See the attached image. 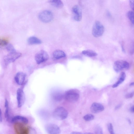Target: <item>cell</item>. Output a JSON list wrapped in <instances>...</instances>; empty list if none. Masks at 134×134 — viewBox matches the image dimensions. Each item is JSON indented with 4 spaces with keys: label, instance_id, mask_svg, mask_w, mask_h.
<instances>
[{
    "label": "cell",
    "instance_id": "4dcf8cb0",
    "mask_svg": "<svg viewBox=\"0 0 134 134\" xmlns=\"http://www.w3.org/2000/svg\"><path fill=\"white\" fill-rule=\"evenodd\" d=\"M9 103L7 100L6 99L5 100V107L6 108L9 107Z\"/></svg>",
    "mask_w": 134,
    "mask_h": 134
},
{
    "label": "cell",
    "instance_id": "e0dca14e",
    "mask_svg": "<svg viewBox=\"0 0 134 134\" xmlns=\"http://www.w3.org/2000/svg\"><path fill=\"white\" fill-rule=\"evenodd\" d=\"M28 43L31 45L40 44L42 43L41 41L38 38L34 36L29 37L28 40Z\"/></svg>",
    "mask_w": 134,
    "mask_h": 134
},
{
    "label": "cell",
    "instance_id": "e575fe53",
    "mask_svg": "<svg viewBox=\"0 0 134 134\" xmlns=\"http://www.w3.org/2000/svg\"><path fill=\"white\" fill-rule=\"evenodd\" d=\"M127 120H128V121L129 123L130 124H131V122L130 119H128Z\"/></svg>",
    "mask_w": 134,
    "mask_h": 134
},
{
    "label": "cell",
    "instance_id": "8992f818",
    "mask_svg": "<svg viewBox=\"0 0 134 134\" xmlns=\"http://www.w3.org/2000/svg\"><path fill=\"white\" fill-rule=\"evenodd\" d=\"M129 66V64L127 61L119 60L114 62L113 68L116 72H119L123 69H128Z\"/></svg>",
    "mask_w": 134,
    "mask_h": 134
},
{
    "label": "cell",
    "instance_id": "83f0119b",
    "mask_svg": "<svg viewBox=\"0 0 134 134\" xmlns=\"http://www.w3.org/2000/svg\"><path fill=\"white\" fill-rule=\"evenodd\" d=\"M134 0H129V4L130 6L133 11L134 10Z\"/></svg>",
    "mask_w": 134,
    "mask_h": 134
},
{
    "label": "cell",
    "instance_id": "5b68a950",
    "mask_svg": "<svg viewBox=\"0 0 134 134\" xmlns=\"http://www.w3.org/2000/svg\"><path fill=\"white\" fill-rule=\"evenodd\" d=\"M49 58L48 54L45 51L42 50L36 53L35 59L36 63L40 64L48 60Z\"/></svg>",
    "mask_w": 134,
    "mask_h": 134
},
{
    "label": "cell",
    "instance_id": "4316f807",
    "mask_svg": "<svg viewBox=\"0 0 134 134\" xmlns=\"http://www.w3.org/2000/svg\"><path fill=\"white\" fill-rule=\"evenodd\" d=\"M133 95L134 92H132L127 94L125 95V97L126 99L131 98L133 97Z\"/></svg>",
    "mask_w": 134,
    "mask_h": 134
},
{
    "label": "cell",
    "instance_id": "7402d4cb",
    "mask_svg": "<svg viewBox=\"0 0 134 134\" xmlns=\"http://www.w3.org/2000/svg\"><path fill=\"white\" fill-rule=\"evenodd\" d=\"M94 131L96 134H102L103 133L102 128L99 125L95 127L94 128Z\"/></svg>",
    "mask_w": 134,
    "mask_h": 134
},
{
    "label": "cell",
    "instance_id": "7c38bea8",
    "mask_svg": "<svg viewBox=\"0 0 134 134\" xmlns=\"http://www.w3.org/2000/svg\"><path fill=\"white\" fill-rule=\"evenodd\" d=\"M104 109V106L101 104L94 103L90 107L91 112L94 113H97L103 111Z\"/></svg>",
    "mask_w": 134,
    "mask_h": 134
},
{
    "label": "cell",
    "instance_id": "5bb4252c",
    "mask_svg": "<svg viewBox=\"0 0 134 134\" xmlns=\"http://www.w3.org/2000/svg\"><path fill=\"white\" fill-rule=\"evenodd\" d=\"M65 53L63 51L59 50L55 51L53 53V56L56 59H59L66 56Z\"/></svg>",
    "mask_w": 134,
    "mask_h": 134
},
{
    "label": "cell",
    "instance_id": "d590c367",
    "mask_svg": "<svg viewBox=\"0 0 134 134\" xmlns=\"http://www.w3.org/2000/svg\"><path fill=\"white\" fill-rule=\"evenodd\" d=\"M85 134H92L91 133H84Z\"/></svg>",
    "mask_w": 134,
    "mask_h": 134
},
{
    "label": "cell",
    "instance_id": "9a60e30c",
    "mask_svg": "<svg viewBox=\"0 0 134 134\" xmlns=\"http://www.w3.org/2000/svg\"><path fill=\"white\" fill-rule=\"evenodd\" d=\"M19 121L26 124L28 122V120L27 118L20 116H16L13 117L11 120V122L12 123Z\"/></svg>",
    "mask_w": 134,
    "mask_h": 134
},
{
    "label": "cell",
    "instance_id": "7a4b0ae2",
    "mask_svg": "<svg viewBox=\"0 0 134 134\" xmlns=\"http://www.w3.org/2000/svg\"><path fill=\"white\" fill-rule=\"evenodd\" d=\"M68 113L65 108L63 107L56 108L53 113V117L57 120H62L66 119L68 117Z\"/></svg>",
    "mask_w": 134,
    "mask_h": 134
},
{
    "label": "cell",
    "instance_id": "6da1fadb",
    "mask_svg": "<svg viewBox=\"0 0 134 134\" xmlns=\"http://www.w3.org/2000/svg\"><path fill=\"white\" fill-rule=\"evenodd\" d=\"M80 97L79 91L76 89H71L67 90L64 94V97L67 101L71 103L77 101Z\"/></svg>",
    "mask_w": 134,
    "mask_h": 134
},
{
    "label": "cell",
    "instance_id": "1f68e13d",
    "mask_svg": "<svg viewBox=\"0 0 134 134\" xmlns=\"http://www.w3.org/2000/svg\"><path fill=\"white\" fill-rule=\"evenodd\" d=\"M130 111L132 112L133 113L134 112V106H133L130 109Z\"/></svg>",
    "mask_w": 134,
    "mask_h": 134
},
{
    "label": "cell",
    "instance_id": "30bf717a",
    "mask_svg": "<svg viewBox=\"0 0 134 134\" xmlns=\"http://www.w3.org/2000/svg\"><path fill=\"white\" fill-rule=\"evenodd\" d=\"M45 128L47 132L50 134H59L61 132L59 127L54 124H47L45 126Z\"/></svg>",
    "mask_w": 134,
    "mask_h": 134
},
{
    "label": "cell",
    "instance_id": "44dd1931",
    "mask_svg": "<svg viewBox=\"0 0 134 134\" xmlns=\"http://www.w3.org/2000/svg\"><path fill=\"white\" fill-rule=\"evenodd\" d=\"M94 117L93 115L89 114L86 115L83 117L84 120L86 121H90L93 120Z\"/></svg>",
    "mask_w": 134,
    "mask_h": 134
},
{
    "label": "cell",
    "instance_id": "d6a6232c",
    "mask_svg": "<svg viewBox=\"0 0 134 134\" xmlns=\"http://www.w3.org/2000/svg\"><path fill=\"white\" fill-rule=\"evenodd\" d=\"M72 133V134H81L82 133H81L80 132H73Z\"/></svg>",
    "mask_w": 134,
    "mask_h": 134
},
{
    "label": "cell",
    "instance_id": "8fae6325",
    "mask_svg": "<svg viewBox=\"0 0 134 134\" xmlns=\"http://www.w3.org/2000/svg\"><path fill=\"white\" fill-rule=\"evenodd\" d=\"M26 75L25 73L22 72H19L16 75L14 80L18 85H22L26 82Z\"/></svg>",
    "mask_w": 134,
    "mask_h": 134
},
{
    "label": "cell",
    "instance_id": "484cf974",
    "mask_svg": "<svg viewBox=\"0 0 134 134\" xmlns=\"http://www.w3.org/2000/svg\"><path fill=\"white\" fill-rule=\"evenodd\" d=\"M6 109L5 112V116L6 119L7 120H9L10 115L9 114V107L6 108Z\"/></svg>",
    "mask_w": 134,
    "mask_h": 134
},
{
    "label": "cell",
    "instance_id": "277c9868",
    "mask_svg": "<svg viewBox=\"0 0 134 134\" xmlns=\"http://www.w3.org/2000/svg\"><path fill=\"white\" fill-rule=\"evenodd\" d=\"M53 15L52 12L49 10H44L41 12L39 15L40 20L43 22L48 23L53 20Z\"/></svg>",
    "mask_w": 134,
    "mask_h": 134
},
{
    "label": "cell",
    "instance_id": "f1b7e54d",
    "mask_svg": "<svg viewBox=\"0 0 134 134\" xmlns=\"http://www.w3.org/2000/svg\"><path fill=\"white\" fill-rule=\"evenodd\" d=\"M3 121V118L2 117V110L0 108V123L2 122Z\"/></svg>",
    "mask_w": 134,
    "mask_h": 134
},
{
    "label": "cell",
    "instance_id": "4fadbf2b",
    "mask_svg": "<svg viewBox=\"0 0 134 134\" xmlns=\"http://www.w3.org/2000/svg\"><path fill=\"white\" fill-rule=\"evenodd\" d=\"M52 97L55 101H59L62 100L64 97V94L59 91H56L52 94Z\"/></svg>",
    "mask_w": 134,
    "mask_h": 134
},
{
    "label": "cell",
    "instance_id": "836d02e7",
    "mask_svg": "<svg viewBox=\"0 0 134 134\" xmlns=\"http://www.w3.org/2000/svg\"><path fill=\"white\" fill-rule=\"evenodd\" d=\"M134 82H132L130 83L129 84V86H132L134 85Z\"/></svg>",
    "mask_w": 134,
    "mask_h": 134
},
{
    "label": "cell",
    "instance_id": "ffe728a7",
    "mask_svg": "<svg viewBox=\"0 0 134 134\" xmlns=\"http://www.w3.org/2000/svg\"><path fill=\"white\" fill-rule=\"evenodd\" d=\"M127 16L129 20L133 24L134 23V14L133 11H128L127 14Z\"/></svg>",
    "mask_w": 134,
    "mask_h": 134
},
{
    "label": "cell",
    "instance_id": "603a6c76",
    "mask_svg": "<svg viewBox=\"0 0 134 134\" xmlns=\"http://www.w3.org/2000/svg\"><path fill=\"white\" fill-rule=\"evenodd\" d=\"M6 49L10 53L16 51L13 46L10 44H8L6 46Z\"/></svg>",
    "mask_w": 134,
    "mask_h": 134
},
{
    "label": "cell",
    "instance_id": "d6986e66",
    "mask_svg": "<svg viewBox=\"0 0 134 134\" xmlns=\"http://www.w3.org/2000/svg\"><path fill=\"white\" fill-rule=\"evenodd\" d=\"M82 54L84 55L89 57L97 56V53L95 52L90 50H85L82 51Z\"/></svg>",
    "mask_w": 134,
    "mask_h": 134
},
{
    "label": "cell",
    "instance_id": "ba28073f",
    "mask_svg": "<svg viewBox=\"0 0 134 134\" xmlns=\"http://www.w3.org/2000/svg\"><path fill=\"white\" fill-rule=\"evenodd\" d=\"M72 11L74 20L78 22L81 21L82 18V12L80 7L78 5L74 6L72 8Z\"/></svg>",
    "mask_w": 134,
    "mask_h": 134
},
{
    "label": "cell",
    "instance_id": "52a82bcc",
    "mask_svg": "<svg viewBox=\"0 0 134 134\" xmlns=\"http://www.w3.org/2000/svg\"><path fill=\"white\" fill-rule=\"evenodd\" d=\"M21 53L15 51L9 53L4 57V61L6 65L14 62L21 56Z\"/></svg>",
    "mask_w": 134,
    "mask_h": 134
},
{
    "label": "cell",
    "instance_id": "f546056e",
    "mask_svg": "<svg viewBox=\"0 0 134 134\" xmlns=\"http://www.w3.org/2000/svg\"><path fill=\"white\" fill-rule=\"evenodd\" d=\"M122 104H120L118 105H117L115 108V110H117L120 109L122 106Z\"/></svg>",
    "mask_w": 134,
    "mask_h": 134
},
{
    "label": "cell",
    "instance_id": "d4e9b609",
    "mask_svg": "<svg viewBox=\"0 0 134 134\" xmlns=\"http://www.w3.org/2000/svg\"><path fill=\"white\" fill-rule=\"evenodd\" d=\"M107 128L110 134H114V132L112 124L109 123L107 125Z\"/></svg>",
    "mask_w": 134,
    "mask_h": 134
},
{
    "label": "cell",
    "instance_id": "9c48e42d",
    "mask_svg": "<svg viewBox=\"0 0 134 134\" xmlns=\"http://www.w3.org/2000/svg\"><path fill=\"white\" fill-rule=\"evenodd\" d=\"M17 98L18 107H22L24 104L25 100V95L23 90L19 88L17 92Z\"/></svg>",
    "mask_w": 134,
    "mask_h": 134
},
{
    "label": "cell",
    "instance_id": "ac0fdd59",
    "mask_svg": "<svg viewBox=\"0 0 134 134\" xmlns=\"http://www.w3.org/2000/svg\"><path fill=\"white\" fill-rule=\"evenodd\" d=\"M49 2L57 8H61L64 6V4L61 0H50Z\"/></svg>",
    "mask_w": 134,
    "mask_h": 134
},
{
    "label": "cell",
    "instance_id": "cb8c5ba5",
    "mask_svg": "<svg viewBox=\"0 0 134 134\" xmlns=\"http://www.w3.org/2000/svg\"><path fill=\"white\" fill-rule=\"evenodd\" d=\"M8 41L4 39H0V48L6 46L8 44Z\"/></svg>",
    "mask_w": 134,
    "mask_h": 134
},
{
    "label": "cell",
    "instance_id": "2e32d148",
    "mask_svg": "<svg viewBox=\"0 0 134 134\" xmlns=\"http://www.w3.org/2000/svg\"><path fill=\"white\" fill-rule=\"evenodd\" d=\"M126 77L125 73L122 72L121 74L120 78L118 81L112 86L113 88H116L121 84L125 81Z\"/></svg>",
    "mask_w": 134,
    "mask_h": 134
},
{
    "label": "cell",
    "instance_id": "3957f363",
    "mask_svg": "<svg viewBox=\"0 0 134 134\" xmlns=\"http://www.w3.org/2000/svg\"><path fill=\"white\" fill-rule=\"evenodd\" d=\"M104 27L99 21H96L94 22L92 29V34L95 37H98L103 35L104 32Z\"/></svg>",
    "mask_w": 134,
    "mask_h": 134
}]
</instances>
